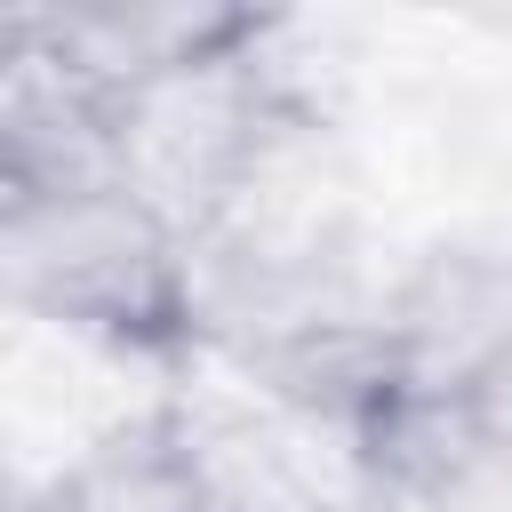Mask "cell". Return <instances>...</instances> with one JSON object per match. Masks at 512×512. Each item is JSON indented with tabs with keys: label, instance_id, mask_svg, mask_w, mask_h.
<instances>
[{
	"label": "cell",
	"instance_id": "cell-1",
	"mask_svg": "<svg viewBox=\"0 0 512 512\" xmlns=\"http://www.w3.org/2000/svg\"><path fill=\"white\" fill-rule=\"evenodd\" d=\"M0 280L16 312L56 320L64 336L144 360L200 352L192 232L120 176L0 200Z\"/></svg>",
	"mask_w": 512,
	"mask_h": 512
},
{
	"label": "cell",
	"instance_id": "cell-2",
	"mask_svg": "<svg viewBox=\"0 0 512 512\" xmlns=\"http://www.w3.org/2000/svg\"><path fill=\"white\" fill-rule=\"evenodd\" d=\"M32 48H48L72 80L96 96L152 88L184 64L240 56L272 40V16L256 8H216V0H88V8H16L8 16Z\"/></svg>",
	"mask_w": 512,
	"mask_h": 512
},
{
	"label": "cell",
	"instance_id": "cell-3",
	"mask_svg": "<svg viewBox=\"0 0 512 512\" xmlns=\"http://www.w3.org/2000/svg\"><path fill=\"white\" fill-rule=\"evenodd\" d=\"M400 360L424 384H464L504 336H512V232L504 224H456L432 232L376 296Z\"/></svg>",
	"mask_w": 512,
	"mask_h": 512
},
{
	"label": "cell",
	"instance_id": "cell-4",
	"mask_svg": "<svg viewBox=\"0 0 512 512\" xmlns=\"http://www.w3.org/2000/svg\"><path fill=\"white\" fill-rule=\"evenodd\" d=\"M40 512H192L184 496V472H176V448H168V416L152 408L136 432L88 448Z\"/></svg>",
	"mask_w": 512,
	"mask_h": 512
},
{
	"label": "cell",
	"instance_id": "cell-5",
	"mask_svg": "<svg viewBox=\"0 0 512 512\" xmlns=\"http://www.w3.org/2000/svg\"><path fill=\"white\" fill-rule=\"evenodd\" d=\"M464 392V416H472V432H480V448H488V464L496 472H512V336L456 384Z\"/></svg>",
	"mask_w": 512,
	"mask_h": 512
}]
</instances>
